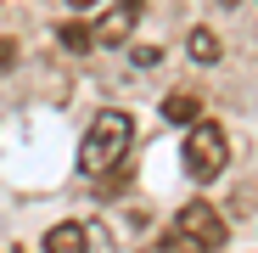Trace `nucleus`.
<instances>
[{
  "label": "nucleus",
  "mask_w": 258,
  "mask_h": 253,
  "mask_svg": "<svg viewBox=\"0 0 258 253\" xmlns=\"http://www.w3.org/2000/svg\"><path fill=\"white\" fill-rule=\"evenodd\" d=\"M129 141H135V118H129L123 107L96 113V124L79 141V169H84V175H107V169H118L123 152H129Z\"/></svg>",
  "instance_id": "1"
},
{
  "label": "nucleus",
  "mask_w": 258,
  "mask_h": 253,
  "mask_svg": "<svg viewBox=\"0 0 258 253\" xmlns=\"http://www.w3.org/2000/svg\"><path fill=\"white\" fill-rule=\"evenodd\" d=\"M180 163H185L191 180H219L225 163H230V141H225V130H219V124H208V118H197L191 135H185V146H180Z\"/></svg>",
  "instance_id": "2"
},
{
  "label": "nucleus",
  "mask_w": 258,
  "mask_h": 253,
  "mask_svg": "<svg viewBox=\"0 0 258 253\" xmlns=\"http://www.w3.org/2000/svg\"><path fill=\"white\" fill-rule=\"evenodd\" d=\"M174 231H185V236H191V242H202L208 253H219V247L230 242L225 214H219V208H208V203H185V208H180V220H174Z\"/></svg>",
  "instance_id": "3"
},
{
  "label": "nucleus",
  "mask_w": 258,
  "mask_h": 253,
  "mask_svg": "<svg viewBox=\"0 0 258 253\" xmlns=\"http://www.w3.org/2000/svg\"><path fill=\"white\" fill-rule=\"evenodd\" d=\"M135 17H141V0H118V6H112V17H101L96 39H107V45H118V39H129V28H135Z\"/></svg>",
  "instance_id": "4"
},
{
  "label": "nucleus",
  "mask_w": 258,
  "mask_h": 253,
  "mask_svg": "<svg viewBox=\"0 0 258 253\" xmlns=\"http://www.w3.org/2000/svg\"><path fill=\"white\" fill-rule=\"evenodd\" d=\"M45 253H90V225H51L45 236Z\"/></svg>",
  "instance_id": "5"
},
{
  "label": "nucleus",
  "mask_w": 258,
  "mask_h": 253,
  "mask_svg": "<svg viewBox=\"0 0 258 253\" xmlns=\"http://www.w3.org/2000/svg\"><path fill=\"white\" fill-rule=\"evenodd\" d=\"M197 113H202V102H197L191 90H174V96L163 102V118H168V124H197Z\"/></svg>",
  "instance_id": "6"
},
{
  "label": "nucleus",
  "mask_w": 258,
  "mask_h": 253,
  "mask_svg": "<svg viewBox=\"0 0 258 253\" xmlns=\"http://www.w3.org/2000/svg\"><path fill=\"white\" fill-rule=\"evenodd\" d=\"M185 45H191V57L202 62V68H213V62H219V34H208V28H191V39H185Z\"/></svg>",
  "instance_id": "7"
},
{
  "label": "nucleus",
  "mask_w": 258,
  "mask_h": 253,
  "mask_svg": "<svg viewBox=\"0 0 258 253\" xmlns=\"http://www.w3.org/2000/svg\"><path fill=\"white\" fill-rule=\"evenodd\" d=\"M157 253H208V247H202V242H191L185 231H168V236L157 242Z\"/></svg>",
  "instance_id": "8"
},
{
  "label": "nucleus",
  "mask_w": 258,
  "mask_h": 253,
  "mask_svg": "<svg viewBox=\"0 0 258 253\" xmlns=\"http://www.w3.org/2000/svg\"><path fill=\"white\" fill-rule=\"evenodd\" d=\"M62 45H68V51H84V45H90V34H84L79 23H68V28H62Z\"/></svg>",
  "instance_id": "9"
},
{
  "label": "nucleus",
  "mask_w": 258,
  "mask_h": 253,
  "mask_svg": "<svg viewBox=\"0 0 258 253\" xmlns=\"http://www.w3.org/2000/svg\"><path fill=\"white\" fill-rule=\"evenodd\" d=\"M17 68V45H12V39H0V79H6Z\"/></svg>",
  "instance_id": "10"
},
{
  "label": "nucleus",
  "mask_w": 258,
  "mask_h": 253,
  "mask_svg": "<svg viewBox=\"0 0 258 253\" xmlns=\"http://www.w3.org/2000/svg\"><path fill=\"white\" fill-rule=\"evenodd\" d=\"M157 57H163L157 45H135V68H157Z\"/></svg>",
  "instance_id": "11"
},
{
  "label": "nucleus",
  "mask_w": 258,
  "mask_h": 253,
  "mask_svg": "<svg viewBox=\"0 0 258 253\" xmlns=\"http://www.w3.org/2000/svg\"><path fill=\"white\" fill-rule=\"evenodd\" d=\"M73 6H90V0H73Z\"/></svg>",
  "instance_id": "12"
}]
</instances>
